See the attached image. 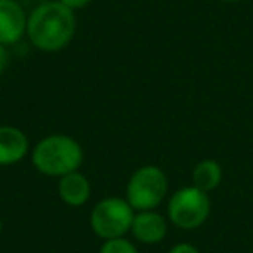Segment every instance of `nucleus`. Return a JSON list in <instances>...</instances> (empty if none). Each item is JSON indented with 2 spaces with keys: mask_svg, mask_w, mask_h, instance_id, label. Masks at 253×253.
Returning a JSON list of instances; mask_svg holds the SVG:
<instances>
[{
  "mask_svg": "<svg viewBox=\"0 0 253 253\" xmlns=\"http://www.w3.org/2000/svg\"><path fill=\"white\" fill-rule=\"evenodd\" d=\"M169 232V220L156 210L135 211L130 234L142 245H158Z\"/></svg>",
  "mask_w": 253,
  "mask_h": 253,
  "instance_id": "obj_7",
  "label": "nucleus"
},
{
  "mask_svg": "<svg viewBox=\"0 0 253 253\" xmlns=\"http://www.w3.org/2000/svg\"><path fill=\"white\" fill-rule=\"evenodd\" d=\"M32 163L42 175L61 179L80 169L84 163V149L71 135L52 134L35 144Z\"/></svg>",
  "mask_w": 253,
  "mask_h": 253,
  "instance_id": "obj_2",
  "label": "nucleus"
},
{
  "mask_svg": "<svg viewBox=\"0 0 253 253\" xmlns=\"http://www.w3.org/2000/svg\"><path fill=\"white\" fill-rule=\"evenodd\" d=\"M220 2H227V4H236V2H243V0H220Z\"/></svg>",
  "mask_w": 253,
  "mask_h": 253,
  "instance_id": "obj_15",
  "label": "nucleus"
},
{
  "mask_svg": "<svg viewBox=\"0 0 253 253\" xmlns=\"http://www.w3.org/2000/svg\"><path fill=\"white\" fill-rule=\"evenodd\" d=\"M77 32L75 11L59 2L39 4L28 16L26 37L35 49L42 52H57L70 45Z\"/></svg>",
  "mask_w": 253,
  "mask_h": 253,
  "instance_id": "obj_1",
  "label": "nucleus"
},
{
  "mask_svg": "<svg viewBox=\"0 0 253 253\" xmlns=\"http://www.w3.org/2000/svg\"><path fill=\"white\" fill-rule=\"evenodd\" d=\"M193 186L205 193L215 191L222 182V167L215 160H201L191 173Z\"/></svg>",
  "mask_w": 253,
  "mask_h": 253,
  "instance_id": "obj_10",
  "label": "nucleus"
},
{
  "mask_svg": "<svg viewBox=\"0 0 253 253\" xmlns=\"http://www.w3.org/2000/svg\"><path fill=\"white\" fill-rule=\"evenodd\" d=\"M59 2H63L71 11H78V9H85L87 5H90L94 0H59Z\"/></svg>",
  "mask_w": 253,
  "mask_h": 253,
  "instance_id": "obj_13",
  "label": "nucleus"
},
{
  "mask_svg": "<svg viewBox=\"0 0 253 253\" xmlns=\"http://www.w3.org/2000/svg\"><path fill=\"white\" fill-rule=\"evenodd\" d=\"M169 193V177L160 167L144 165L126 182L125 200L135 211L156 210Z\"/></svg>",
  "mask_w": 253,
  "mask_h": 253,
  "instance_id": "obj_3",
  "label": "nucleus"
},
{
  "mask_svg": "<svg viewBox=\"0 0 253 253\" xmlns=\"http://www.w3.org/2000/svg\"><path fill=\"white\" fill-rule=\"evenodd\" d=\"M0 234H2V218H0Z\"/></svg>",
  "mask_w": 253,
  "mask_h": 253,
  "instance_id": "obj_17",
  "label": "nucleus"
},
{
  "mask_svg": "<svg viewBox=\"0 0 253 253\" xmlns=\"http://www.w3.org/2000/svg\"><path fill=\"white\" fill-rule=\"evenodd\" d=\"M57 193L63 203H66L68 207H84L88 200H90L92 194V186L90 180L80 172H71L68 175L61 177L59 182H57Z\"/></svg>",
  "mask_w": 253,
  "mask_h": 253,
  "instance_id": "obj_9",
  "label": "nucleus"
},
{
  "mask_svg": "<svg viewBox=\"0 0 253 253\" xmlns=\"http://www.w3.org/2000/svg\"><path fill=\"white\" fill-rule=\"evenodd\" d=\"M99 253H139L135 245L132 241H128L126 238H116V239H108L102 243Z\"/></svg>",
  "mask_w": 253,
  "mask_h": 253,
  "instance_id": "obj_11",
  "label": "nucleus"
},
{
  "mask_svg": "<svg viewBox=\"0 0 253 253\" xmlns=\"http://www.w3.org/2000/svg\"><path fill=\"white\" fill-rule=\"evenodd\" d=\"M134 215L135 210L125 198L108 196L92 208L88 224L97 238L108 241V239L125 238V234L130 232Z\"/></svg>",
  "mask_w": 253,
  "mask_h": 253,
  "instance_id": "obj_4",
  "label": "nucleus"
},
{
  "mask_svg": "<svg viewBox=\"0 0 253 253\" xmlns=\"http://www.w3.org/2000/svg\"><path fill=\"white\" fill-rule=\"evenodd\" d=\"M169 253H201V252L194 245H191V243H179V245L172 246L169 250Z\"/></svg>",
  "mask_w": 253,
  "mask_h": 253,
  "instance_id": "obj_12",
  "label": "nucleus"
},
{
  "mask_svg": "<svg viewBox=\"0 0 253 253\" xmlns=\"http://www.w3.org/2000/svg\"><path fill=\"white\" fill-rule=\"evenodd\" d=\"M211 201L208 193L194 186L175 191L167 205L169 220L184 231H194L201 227L210 217Z\"/></svg>",
  "mask_w": 253,
  "mask_h": 253,
  "instance_id": "obj_5",
  "label": "nucleus"
},
{
  "mask_svg": "<svg viewBox=\"0 0 253 253\" xmlns=\"http://www.w3.org/2000/svg\"><path fill=\"white\" fill-rule=\"evenodd\" d=\"M9 61H11V54H9V49L5 45H2V43H0V75L7 70Z\"/></svg>",
  "mask_w": 253,
  "mask_h": 253,
  "instance_id": "obj_14",
  "label": "nucleus"
},
{
  "mask_svg": "<svg viewBox=\"0 0 253 253\" xmlns=\"http://www.w3.org/2000/svg\"><path fill=\"white\" fill-rule=\"evenodd\" d=\"M30 151L28 135L14 125H0V167H11L25 160Z\"/></svg>",
  "mask_w": 253,
  "mask_h": 253,
  "instance_id": "obj_8",
  "label": "nucleus"
},
{
  "mask_svg": "<svg viewBox=\"0 0 253 253\" xmlns=\"http://www.w3.org/2000/svg\"><path fill=\"white\" fill-rule=\"evenodd\" d=\"M26 16L25 9L16 0H0V43L11 47L21 42L26 35Z\"/></svg>",
  "mask_w": 253,
  "mask_h": 253,
  "instance_id": "obj_6",
  "label": "nucleus"
},
{
  "mask_svg": "<svg viewBox=\"0 0 253 253\" xmlns=\"http://www.w3.org/2000/svg\"><path fill=\"white\" fill-rule=\"evenodd\" d=\"M39 4H43V2H52V0H37Z\"/></svg>",
  "mask_w": 253,
  "mask_h": 253,
  "instance_id": "obj_16",
  "label": "nucleus"
}]
</instances>
